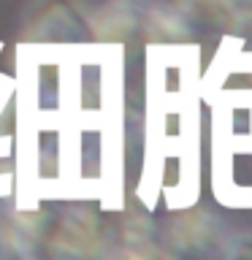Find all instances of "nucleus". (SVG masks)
Instances as JSON below:
<instances>
[{
    "mask_svg": "<svg viewBox=\"0 0 252 260\" xmlns=\"http://www.w3.org/2000/svg\"><path fill=\"white\" fill-rule=\"evenodd\" d=\"M0 252H3V244H0Z\"/></svg>",
    "mask_w": 252,
    "mask_h": 260,
    "instance_id": "0eeeda50",
    "label": "nucleus"
},
{
    "mask_svg": "<svg viewBox=\"0 0 252 260\" xmlns=\"http://www.w3.org/2000/svg\"><path fill=\"white\" fill-rule=\"evenodd\" d=\"M182 24L190 30L195 38L201 32H217V36H228L233 30L236 14H239V3L236 0H179L174 11Z\"/></svg>",
    "mask_w": 252,
    "mask_h": 260,
    "instance_id": "20e7f679",
    "label": "nucleus"
},
{
    "mask_svg": "<svg viewBox=\"0 0 252 260\" xmlns=\"http://www.w3.org/2000/svg\"><path fill=\"white\" fill-rule=\"evenodd\" d=\"M228 38L233 41L236 52L252 54V8H241L239 6V14H236L233 30L228 32Z\"/></svg>",
    "mask_w": 252,
    "mask_h": 260,
    "instance_id": "39448f33",
    "label": "nucleus"
},
{
    "mask_svg": "<svg viewBox=\"0 0 252 260\" xmlns=\"http://www.w3.org/2000/svg\"><path fill=\"white\" fill-rule=\"evenodd\" d=\"M95 44L92 16L79 0H36L24 19L22 46L73 49Z\"/></svg>",
    "mask_w": 252,
    "mask_h": 260,
    "instance_id": "f03ea898",
    "label": "nucleus"
},
{
    "mask_svg": "<svg viewBox=\"0 0 252 260\" xmlns=\"http://www.w3.org/2000/svg\"><path fill=\"white\" fill-rule=\"evenodd\" d=\"M231 65L214 98V192L252 206V54L236 52Z\"/></svg>",
    "mask_w": 252,
    "mask_h": 260,
    "instance_id": "f257e3e1",
    "label": "nucleus"
},
{
    "mask_svg": "<svg viewBox=\"0 0 252 260\" xmlns=\"http://www.w3.org/2000/svg\"><path fill=\"white\" fill-rule=\"evenodd\" d=\"M133 8L141 11V16H149V14H171L176 11V3L179 0H128Z\"/></svg>",
    "mask_w": 252,
    "mask_h": 260,
    "instance_id": "423d86ee",
    "label": "nucleus"
},
{
    "mask_svg": "<svg viewBox=\"0 0 252 260\" xmlns=\"http://www.w3.org/2000/svg\"><path fill=\"white\" fill-rule=\"evenodd\" d=\"M233 233L206 209H182L163 231L168 257H225Z\"/></svg>",
    "mask_w": 252,
    "mask_h": 260,
    "instance_id": "7ed1b4c3",
    "label": "nucleus"
}]
</instances>
